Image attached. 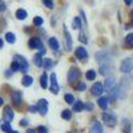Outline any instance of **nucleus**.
<instances>
[{"label":"nucleus","instance_id":"1","mask_svg":"<svg viewBox=\"0 0 133 133\" xmlns=\"http://www.w3.org/2000/svg\"><path fill=\"white\" fill-rule=\"evenodd\" d=\"M103 120H104V123L109 127H115L116 123H117V118L113 113H110V112H104L103 113Z\"/></svg>","mask_w":133,"mask_h":133},{"label":"nucleus","instance_id":"2","mask_svg":"<svg viewBox=\"0 0 133 133\" xmlns=\"http://www.w3.org/2000/svg\"><path fill=\"white\" fill-rule=\"evenodd\" d=\"M133 69V60L132 59H125L123 63H121V66H120V71L123 73H128Z\"/></svg>","mask_w":133,"mask_h":133},{"label":"nucleus","instance_id":"3","mask_svg":"<svg viewBox=\"0 0 133 133\" xmlns=\"http://www.w3.org/2000/svg\"><path fill=\"white\" fill-rule=\"evenodd\" d=\"M15 60L19 63V66H20V71H23L24 73L28 71V68H29V66H28V63H27V60L23 57V56H19V55H16V56H15Z\"/></svg>","mask_w":133,"mask_h":133},{"label":"nucleus","instance_id":"4","mask_svg":"<svg viewBox=\"0 0 133 133\" xmlns=\"http://www.w3.org/2000/svg\"><path fill=\"white\" fill-rule=\"evenodd\" d=\"M59 91H60V87H59L57 80H56V75L52 73V75H51V92H52L53 95H57Z\"/></svg>","mask_w":133,"mask_h":133},{"label":"nucleus","instance_id":"5","mask_svg":"<svg viewBox=\"0 0 133 133\" xmlns=\"http://www.w3.org/2000/svg\"><path fill=\"white\" fill-rule=\"evenodd\" d=\"M14 116H15V113H14L12 108H11V107H5L4 108V113H3V118H4L5 123H11V121L14 120Z\"/></svg>","mask_w":133,"mask_h":133},{"label":"nucleus","instance_id":"6","mask_svg":"<svg viewBox=\"0 0 133 133\" xmlns=\"http://www.w3.org/2000/svg\"><path fill=\"white\" fill-rule=\"evenodd\" d=\"M36 107H37V110H39L43 116L47 115V112H48V101H47V100H44V98L40 100Z\"/></svg>","mask_w":133,"mask_h":133},{"label":"nucleus","instance_id":"7","mask_svg":"<svg viewBox=\"0 0 133 133\" xmlns=\"http://www.w3.org/2000/svg\"><path fill=\"white\" fill-rule=\"evenodd\" d=\"M80 77V71L77 68H71L69 72H68V81L69 83H73L75 80H79Z\"/></svg>","mask_w":133,"mask_h":133},{"label":"nucleus","instance_id":"8","mask_svg":"<svg viewBox=\"0 0 133 133\" xmlns=\"http://www.w3.org/2000/svg\"><path fill=\"white\" fill-rule=\"evenodd\" d=\"M104 92V87L101 83H96L93 87H92V95L93 96H100Z\"/></svg>","mask_w":133,"mask_h":133},{"label":"nucleus","instance_id":"9","mask_svg":"<svg viewBox=\"0 0 133 133\" xmlns=\"http://www.w3.org/2000/svg\"><path fill=\"white\" fill-rule=\"evenodd\" d=\"M116 85V79H115V77H112V76H110V77H108V79L105 80V91L109 93L110 91H112V88Z\"/></svg>","mask_w":133,"mask_h":133},{"label":"nucleus","instance_id":"10","mask_svg":"<svg viewBox=\"0 0 133 133\" xmlns=\"http://www.w3.org/2000/svg\"><path fill=\"white\" fill-rule=\"evenodd\" d=\"M11 98H12V103L15 107H20V101H21V93L15 91L11 93Z\"/></svg>","mask_w":133,"mask_h":133},{"label":"nucleus","instance_id":"11","mask_svg":"<svg viewBox=\"0 0 133 133\" xmlns=\"http://www.w3.org/2000/svg\"><path fill=\"white\" fill-rule=\"evenodd\" d=\"M28 45H29V48H39L40 49L43 47V43L39 37H32L29 40V43H28Z\"/></svg>","mask_w":133,"mask_h":133},{"label":"nucleus","instance_id":"12","mask_svg":"<svg viewBox=\"0 0 133 133\" xmlns=\"http://www.w3.org/2000/svg\"><path fill=\"white\" fill-rule=\"evenodd\" d=\"M76 56L79 57V59H81V60H85L87 57H88V52H87V49L85 48H83V47H79L76 49Z\"/></svg>","mask_w":133,"mask_h":133},{"label":"nucleus","instance_id":"13","mask_svg":"<svg viewBox=\"0 0 133 133\" xmlns=\"http://www.w3.org/2000/svg\"><path fill=\"white\" fill-rule=\"evenodd\" d=\"M63 31H64L65 40H66V49H71V48H72V39H71V35H69V32H68V29H66V27H65V25H64Z\"/></svg>","mask_w":133,"mask_h":133},{"label":"nucleus","instance_id":"14","mask_svg":"<svg viewBox=\"0 0 133 133\" xmlns=\"http://www.w3.org/2000/svg\"><path fill=\"white\" fill-rule=\"evenodd\" d=\"M89 133H103V128H101V125H100V123L95 121V123L92 124V127H91Z\"/></svg>","mask_w":133,"mask_h":133},{"label":"nucleus","instance_id":"15","mask_svg":"<svg viewBox=\"0 0 133 133\" xmlns=\"http://www.w3.org/2000/svg\"><path fill=\"white\" fill-rule=\"evenodd\" d=\"M49 47L53 49V51H59V48H60V45H59V41H57V39L56 37H51L49 39Z\"/></svg>","mask_w":133,"mask_h":133},{"label":"nucleus","instance_id":"16","mask_svg":"<svg viewBox=\"0 0 133 133\" xmlns=\"http://www.w3.org/2000/svg\"><path fill=\"white\" fill-rule=\"evenodd\" d=\"M97 103H98L100 108L107 109V108H108V104H109V98H108V97H100Z\"/></svg>","mask_w":133,"mask_h":133},{"label":"nucleus","instance_id":"17","mask_svg":"<svg viewBox=\"0 0 133 133\" xmlns=\"http://www.w3.org/2000/svg\"><path fill=\"white\" fill-rule=\"evenodd\" d=\"M32 83H33V79L28 75H25L23 79H21V84H23L24 87H29V85H32Z\"/></svg>","mask_w":133,"mask_h":133},{"label":"nucleus","instance_id":"18","mask_svg":"<svg viewBox=\"0 0 133 133\" xmlns=\"http://www.w3.org/2000/svg\"><path fill=\"white\" fill-rule=\"evenodd\" d=\"M16 17L19 19V20H24L25 17H27V11L25 9H17L16 11Z\"/></svg>","mask_w":133,"mask_h":133},{"label":"nucleus","instance_id":"19","mask_svg":"<svg viewBox=\"0 0 133 133\" xmlns=\"http://www.w3.org/2000/svg\"><path fill=\"white\" fill-rule=\"evenodd\" d=\"M41 65L44 66V69H51V68H52V65H53V63H52L51 59H43Z\"/></svg>","mask_w":133,"mask_h":133},{"label":"nucleus","instance_id":"20","mask_svg":"<svg viewBox=\"0 0 133 133\" xmlns=\"http://www.w3.org/2000/svg\"><path fill=\"white\" fill-rule=\"evenodd\" d=\"M84 109V104L81 101H75L73 103V112H81Z\"/></svg>","mask_w":133,"mask_h":133},{"label":"nucleus","instance_id":"21","mask_svg":"<svg viewBox=\"0 0 133 133\" xmlns=\"http://www.w3.org/2000/svg\"><path fill=\"white\" fill-rule=\"evenodd\" d=\"M123 132L124 133H130V123L127 118L123 121Z\"/></svg>","mask_w":133,"mask_h":133},{"label":"nucleus","instance_id":"22","mask_svg":"<svg viewBox=\"0 0 133 133\" xmlns=\"http://www.w3.org/2000/svg\"><path fill=\"white\" fill-rule=\"evenodd\" d=\"M40 85L43 88H47V85H48V77H47L45 73H43L41 77H40Z\"/></svg>","mask_w":133,"mask_h":133},{"label":"nucleus","instance_id":"23","mask_svg":"<svg viewBox=\"0 0 133 133\" xmlns=\"http://www.w3.org/2000/svg\"><path fill=\"white\" fill-rule=\"evenodd\" d=\"M61 117L65 118V120H71V117H72V112H71V110H68V109H64V110H63V113H61Z\"/></svg>","mask_w":133,"mask_h":133},{"label":"nucleus","instance_id":"24","mask_svg":"<svg viewBox=\"0 0 133 133\" xmlns=\"http://www.w3.org/2000/svg\"><path fill=\"white\" fill-rule=\"evenodd\" d=\"M5 40H7V41H8L9 44H14L16 39H15V35H14V33H11V32H8L7 35H5Z\"/></svg>","mask_w":133,"mask_h":133},{"label":"nucleus","instance_id":"25","mask_svg":"<svg viewBox=\"0 0 133 133\" xmlns=\"http://www.w3.org/2000/svg\"><path fill=\"white\" fill-rule=\"evenodd\" d=\"M72 25H73L75 29H79V28L81 27V21H80V19H79V17H75L73 21H72Z\"/></svg>","mask_w":133,"mask_h":133},{"label":"nucleus","instance_id":"26","mask_svg":"<svg viewBox=\"0 0 133 133\" xmlns=\"http://www.w3.org/2000/svg\"><path fill=\"white\" fill-rule=\"evenodd\" d=\"M33 59H35V65H36V66H41V61H43V60H41V55H40V53H36Z\"/></svg>","mask_w":133,"mask_h":133},{"label":"nucleus","instance_id":"27","mask_svg":"<svg viewBox=\"0 0 133 133\" xmlns=\"http://www.w3.org/2000/svg\"><path fill=\"white\" fill-rule=\"evenodd\" d=\"M87 79H88V80H95V79H96V72H95L93 69L88 71V72H87Z\"/></svg>","mask_w":133,"mask_h":133},{"label":"nucleus","instance_id":"28","mask_svg":"<svg viewBox=\"0 0 133 133\" xmlns=\"http://www.w3.org/2000/svg\"><path fill=\"white\" fill-rule=\"evenodd\" d=\"M125 41H127V44L129 47H133V33H129V35L127 36V39H125Z\"/></svg>","mask_w":133,"mask_h":133},{"label":"nucleus","instance_id":"29","mask_svg":"<svg viewBox=\"0 0 133 133\" xmlns=\"http://www.w3.org/2000/svg\"><path fill=\"white\" fill-rule=\"evenodd\" d=\"M65 101L68 104H73L75 103V97L72 95H65Z\"/></svg>","mask_w":133,"mask_h":133},{"label":"nucleus","instance_id":"30","mask_svg":"<svg viewBox=\"0 0 133 133\" xmlns=\"http://www.w3.org/2000/svg\"><path fill=\"white\" fill-rule=\"evenodd\" d=\"M33 24H35L36 27H39V25H41L43 24V17H35V19H33Z\"/></svg>","mask_w":133,"mask_h":133},{"label":"nucleus","instance_id":"31","mask_svg":"<svg viewBox=\"0 0 133 133\" xmlns=\"http://www.w3.org/2000/svg\"><path fill=\"white\" fill-rule=\"evenodd\" d=\"M11 69L12 71H20V66H19V63L15 60L12 64H11Z\"/></svg>","mask_w":133,"mask_h":133},{"label":"nucleus","instance_id":"32","mask_svg":"<svg viewBox=\"0 0 133 133\" xmlns=\"http://www.w3.org/2000/svg\"><path fill=\"white\" fill-rule=\"evenodd\" d=\"M2 129H3V132H9L11 130V123H4L2 125Z\"/></svg>","mask_w":133,"mask_h":133},{"label":"nucleus","instance_id":"33","mask_svg":"<svg viewBox=\"0 0 133 133\" xmlns=\"http://www.w3.org/2000/svg\"><path fill=\"white\" fill-rule=\"evenodd\" d=\"M43 3H44V5H45L47 8H52L53 7V2H52V0H43Z\"/></svg>","mask_w":133,"mask_h":133},{"label":"nucleus","instance_id":"34","mask_svg":"<svg viewBox=\"0 0 133 133\" xmlns=\"http://www.w3.org/2000/svg\"><path fill=\"white\" fill-rule=\"evenodd\" d=\"M85 84L84 83H79V85H77V91H80V92H83V91H85Z\"/></svg>","mask_w":133,"mask_h":133},{"label":"nucleus","instance_id":"35","mask_svg":"<svg viewBox=\"0 0 133 133\" xmlns=\"http://www.w3.org/2000/svg\"><path fill=\"white\" fill-rule=\"evenodd\" d=\"M37 132H39V133H47L48 130H47L45 127H39V128H37Z\"/></svg>","mask_w":133,"mask_h":133},{"label":"nucleus","instance_id":"36","mask_svg":"<svg viewBox=\"0 0 133 133\" xmlns=\"http://www.w3.org/2000/svg\"><path fill=\"white\" fill-rule=\"evenodd\" d=\"M79 40H80L81 43H87V41H88V39L84 36V33H80V37H79Z\"/></svg>","mask_w":133,"mask_h":133},{"label":"nucleus","instance_id":"37","mask_svg":"<svg viewBox=\"0 0 133 133\" xmlns=\"http://www.w3.org/2000/svg\"><path fill=\"white\" fill-rule=\"evenodd\" d=\"M36 110H37V107H36V105H35V107H29V112H32V113H35Z\"/></svg>","mask_w":133,"mask_h":133},{"label":"nucleus","instance_id":"38","mask_svg":"<svg viewBox=\"0 0 133 133\" xmlns=\"http://www.w3.org/2000/svg\"><path fill=\"white\" fill-rule=\"evenodd\" d=\"M84 108H87V109H89V110H91V109L93 108V105L89 104V103H87V104H84Z\"/></svg>","mask_w":133,"mask_h":133},{"label":"nucleus","instance_id":"39","mask_svg":"<svg viewBox=\"0 0 133 133\" xmlns=\"http://www.w3.org/2000/svg\"><path fill=\"white\" fill-rule=\"evenodd\" d=\"M20 125L27 127V125H28V121H27V120H21V121H20Z\"/></svg>","mask_w":133,"mask_h":133},{"label":"nucleus","instance_id":"40","mask_svg":"<svg viewBox=\"0 0 133 133\" xmlns=\"http://www.w3.org/2000/svg\"><path fill=\"white\" fill-rule=\"evenodd\" d=\"M0 11H5V5L3 3H0Z\"/></svg>","mask_w":133,"mask_h":133},{"label":"nucleus","instance_id":"41","mask_svg":"<svg viewBox=\"0 0 133 133\" xmlns=\"http://www.w3.org/2000/svg\"><path fill=\"white\" fill-rule=\"evenodd\" d=\"M124 2H125V4L130 5V4H132V2H133V0H124Z\"/></svg>","mask_w":133,"mask_h":133},{"label":"nucleus","instance_id":"42","mask_svg":"<svg viewBox=\"0 0 133 133\" xmlns=\"http://www.w3.org/2000/svg\"><path fill=\"white\" fill-rule=\"evenodd\" d=\"M27 133H36V130H35V129H28Z\"/></svg>","mask_w":133,"mask_h":133},{"label":"nucleus","instance_id":"43","mask_svg":"<svg viewBox=\"0 0 133 133\" xmlns=\"http://www.w3.org/2000/svg\"><path fill=\"white\" fill-rule=\"evenodd\" d=\"M3 103H4V100H3L2 97H0V105H3Z\"/></svg>","mask_w":133,"mask_h":133},{"label":"nucleus","instance_id":"44","mask_svg":"<svg viewBox=\"0 0 133 133\" xmlns=\"http://www.w3.org/2000/svg\"><path fill=\"white\" fill-rule=\"evenodd\" d=\"M2 47H3V40L0 39V48H2Z\"/></svg>","mask_w":133,"mask_h":133},{"label":"nucleus","instance_id":"45","mask_svg":"<svg viewBox=\"0 0 133 133\" xmlns=\"http://www.w3.org/2000/svg\"><path fill=\"white\" fill-rule=\"evenodd\" d=\"M8 133H19V132H16V130H9Z\"/></svg>","mask_w":133,"mask_h":133},{"label":"nucleus","instance_id":"46","mask_svg":"<svg viewBox=\"0 0 133 133\" xmlns=\"http://www.w3.org/2000/svg\"><path fill=\"white\" fill-rule=\"evenodd\" d=\"M130 17H132V24H133V11H132V14H130Z\"/></svg>","mask_w":133,"mask_h":133}]
</instances>
